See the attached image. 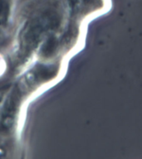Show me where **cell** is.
<instances>
[{
	"instance_id": "1",
	"label": "cell",
	"mask_w": 142,
	"mask_h": 159,
	"mask_svg": "<svg viewBox=\"0 0 142 159\" xmlns=\"http://www.w3.org/2000/svg\"><path fill=\"white\" fill-rule=\"evenodd\" d=\"M1 23V22H0ZM2 38V29H1V27H0V42H1V40Z\"/></svg>"
}]
</instances>
